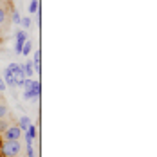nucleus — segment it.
Here are the masks:
<instances>
[{"instance_id":"5","label":"nucleus","mask_w":157,"mask_h":157,"mask_svg":"<svg viewBox=\"0 0 157 157\" xmlns=\"http://www.w3.org/2000/svg\"><path fill=\"white\" fill-rule=\"evenodd\" d=\"M31 49H33V42H24V45H22V54H29L31 52Z\"/></svg>"},{"instance_id":"15","label":"nucleus","mask_w":157,"mask_h":157,"mask_svg":"<svg viewBox=\"0 0 157 157\" xmlns=\"http://www.w3.org/2000/svg\"><path fill=\"white\" fill-rule=\"evenodd\" d=\"M4 89H6V83H4V79L0 78V92H2V90H4Z\"/></svg>"},{"instance_id":"3","label":"nucleus","mask_w":157,"mask_h":157,"mask_svg":"<svg viewBox=\"0 0 157 157\" xmlns=\"http://www.w3.org/2000/svg\"><path fill=\"white\" fill-rule=\"evenodd\" d=\"M7 87H16V83H15V72H13V69L11 67H7L6 69V81H4Z\"/></svg>"},{"instance_id":"4","label":"nucleus","mask_w":157,"mask_h":157,"mask_svg":"<svg viewBox=\"0 0 157 157\" xmlns=\"http://www.w3.org/2000/svg\"><path fill=\"white\" fill-rule=\"evenodd\" d=\"M24 65V72H25V78H31L34 74V63L33 62H27V63H22Z\"/></svg>"},{"instance_id":"14","label":"nucleus","mask_w":157,"mask_h":157,"mask_svg":"<svg viewBox=\"0 0 157 157\" xmlns=\"http://www.w3.org/2000/svg\"><path fill=\"white\" fill-rule=\"evenodd\" d=\"M13 20H15L16 24L20 22V16H18V13H16V11H15V13H13Z\"/></svg>"},{"instance_id":"11","label":"nucleus","mask_w":157,"mask_h":157,"mask_svg":"<svg viewBox=\"0 0 157 157\" xmlns=\"http://www.w3.org/2000/svg\"><path fill=\"white\" fill-rule=\"evenodd\" d=\"M18 24H22V27H25V29H27V27L31 25V20H29V18H20V22H18Z\"/></svg>"},{"instance_id":"10","label":"nucleus","mask_w":157,"mask_h":157,"mask_svg":"<svg viewBox=\"0 0 157 157\" xmlns=\"http://www.w3.org/2000/svg\"><path fill=\"white\" fill-rule=\"evenodd\" d=\"M27 136H29L31 139L36 137V128H34V125H29V128H27Z\"/></svg>"},{"instance_id":"8","label":"nucleus","mask_w":157,"mask_h":157,"mask_svg":"<svg viewBox=\"0 0 157 157\" xmlns=\"http://www.w3.org/2000/svg\"><path fill=\"white\" fill-rule=\"evenodd\" d=\"M38 11V0H31V4H29V13L34 15Z\"/></svg>"},{"instance_id":"1","label":"nucleus","mask_w":157,"mask_h":157,"mask_svg":"<svg viewBox=\"0 0 157 157\" xmlns=\"http://www.w3.org/2000/svg\"><path fill=\"white\" fill-rule=\"evenodd\" d=\"M2 152H4L6 157H16L22 154V144H20V141H7V139H4Z\"/></svg>"},{"instance_id":"7","label":"nucleus","mask_w":157,"mask_h":157,"mask_svg":"<svg viewBox=\"0 0 157 157\" xmlns=\"http://www.w3.org/2000/svg\"><path fill=\"white\" fill-rule=\"evenodd\" d=\"M6 20H7V9L6 7H0V25L6 24Z\"/></svg>"},{"instance_id":"9","label":"nucleus","mask_w":157,"mask_h":157,"mask_svg":"<svg viewBox=\"0 0 157 157\" xmlns=\"http://www.w3.org/2000/svg\"><path fill=\"white\" fill-rule=\"evenodd\" d=\"M9 114V109L6 105H0V119H6V116Z\"/></svg>"},{"instance_id":"13","label":"nucleus","mask_w":157,"mask_h":157,"mask_svg":"<svg viewBox=\"0 0 157 157\" xmlns=\"http://www.w3.org/2000/svg\"><path fill=\"white\" fill-rule=\"evenodd\" d=\"M33 63H40V51H36L34 52V62Z\"/></svg>"},{"instance_id":"2","label":"nucleus","mask_w":157,"mask_h":157,"mask_svg":"<svg viewBox=\"0 0 157 157\" xmlns=\"http://www.w3.org/2000/svg\"><path fill=\"white\" fill-rule=\"evenodd\" d=\"M20 137H22L20 126H7L4 130V139H7V141H20Z\"/></svg>"},{"instance_id":"12","label":"nucleus","mask_w":157,"mask_h":157,"mask_svg":"<svg viewBox=\"0 0 157 157\" xmlns=\"http://www.w3.org/2000/svg\"><path fill=\"white\" fill-rule=\"evenodd\" d=\"M6 128H7V121H2V119H0V132H4Z\"/></svg>"},{"instance_id":"6","label":"nucleus","mask_w":157,"mask_h":157,"mask_svg":"<svg viewBox=\"0 0 157 157\" xmlns=\"http://www.w3.org/2000/svg\"><path fill=\"white\" fill-rule=\"evenodd\" d=\"M29 125H31V121H29L27 117H22V119H20V130H22V132H24V130H27Z\"/></svg>"}]
</instances>
